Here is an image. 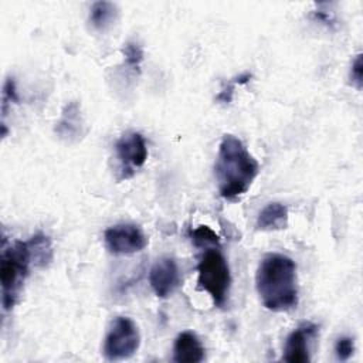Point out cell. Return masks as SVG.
<instances>
[{"mask_svg": "<svg viewBox=\"0 0 363 363\" xmlns=\"http://www.w3.org/2000/svg\"><path fill=\"white\" fill-rule=\"evenodd\" d=\"M255 288L267 309L272 312L292 311L298 305L296 264L284 254L265 255L257 268Z\"/></svg>", "mask_w": 363, "mask_h": 363, "instance_id": "cell-1", "label": "cell"}, {"mask_svg": "<svg viewBox=\"0 0 363 363\" xmlns=\"http://www.w3.org/2000/svg\"><path fill=\"white\" fill-rule=\"evenodd\" d=\"M197 288L207 292L216 306L225 305L231 288V272L218 247L206 248L203 252L197 265Z\"/></svg>", "mask_w": 363, "mask_h": 363, "instance_id": "cell-4", "label": "cell"}, {"mask_svg": "<svg viewBox=\"0 0 363 363\" xmlns=\"http://www.w3.org/2000/svg\"><path fill=\"white\" fill-rule=\"evenodd\" d=\"M234 79H235V78H234ZM235 85H237V81H233V82L227 84V85L223 88V91H220V94L217 95V101H220V102H224V104H228V102H231Z\"/></svg>", "mask_w": 363, "mask_h": 363, "instance_id": "cell-19", "label": "cell"}, {"mask_svg": "<svg viewBox=\"0 0 363 363\" xmlns=\"http://www.w3.org/2000/svg\"><path fill=\"white\" fill-rule=\"evenodd\" d=\"M318 332V326L311 322H303L296 329H294L284 346L282 360L289 363H306L311 360L309 356V343L311 339L315 337Z\"/></svg>", "mask_w": 363, "mask_h": 363, "instance_id": "cell-9", "label": "cell"}, {"mask_svg": "<svg viewBox=\"0 0 363 363\" xmlns=\"http://www.w3.org/2000/svg\"><path fill=\"white\" fill-rule=\"evenodd\" d=\"M191 241L196 247L200 248H210V247H220L218 235L208 228L207 225H200L191 233Z\"/></svg>", "mask_w": 363, "mask_h": 363, "instance_id": "cell-14", "label": "cell"}, {"mask_svg": "<svg viewBox=\"0 0 363 363\" xmlns=\"http://www.w3.org/2000/svg\"><path fill=\"white\" fill-rule=\"evenodd\" d=\"M206 356L204 346L193 332H182L173 345V360L179 363H199Z\"/></svg>", "mask_w": 363, "mask_h": 363, "instance_id": "cell-11", "label": "cell"}, {"mask_svg": "<svg viewBox=\"0 0 363 363\" xmlns=\"http://www.w3.org/2000/svg\"><path fill=\"white\" fill-rule=\"evenodd\" d=\"M288 225V208L285 204L268 203L257 217V228L261 231L284 230Z\"/></svg>", "mask_w": 363, "mask_h": 363, "instance_id": "cell-12", "label": "cell"}, {"mask_svg": "<svg viewBox=\"0 0 363 363\" xmlns=\"http://www.w3.org/2000/svg\"><path fill=\"white\" fill-rule=\"evenodd\" d=\"M118 17V7L112 1H95L89 10V23L95 30L104 31L109 28Z\"/></svg>", "mask_w": 363, "mask_h": 363, "instance_id": "cell-13", "label": "cell"}, {"mask_svg": "<svg viewBox=\"0 0 363 363\" xmlns=\"http://www.w3.org/2000/svg\"><path fill=\"white\" fill-rule=\"evenodd\" d=\"M149 282L156 296H170L180 284V272L176 261L170 257H162L157 259L150 268Z\"/></svg>", "mask_w": 363, "mask_h": 363, "instance_id": "cell-8", "label": "cell"}, {"mask_svg": "<svg viewBox=\"0 0 363 363\" xmlns=\"http://www.w3.org/2000/svg\"><path fill=\"white\" fill-rule=\"evenodd\" d=\"M104 241L106 250L115 255L135 254L147 245V237L142 228L132 223H121L106 228Z\"/></svg>", "mask_w": 363, "mask_h": 363, "instance_id": "cell-7", "label": "cell"}, {"mask_svg": "<svg viewBox=\"0 0 363 363\" xmlns=\"http://www.w3.org/2000/svg\"><path fill=\"white\" fill-rule=\"evenodd\" d=\"M122 54L125 57L126 65H129L135 71H139L140 62L143 61V50L139 43L128 41L122 48Z\"/></svg>", "mask_w": 363, "mask_h": 363, "instance_id": "cell-15", "label": "cell"}, {"mask_svg": "<svg viewBox=\"0 0 363 363\" xmlns=\"http://www.w3.org/2000/svg\"><path fill=\"white\" fill-rule=\"evenodd\" d=\"M140 346V333L136 323L126 316H118L112 320L105 339L104 356L106 360H123L136 353Z\"/></svg>", "mask_w": 363, "mask_h": 363, "instance_id": "cell-5", "label": "cell"}, {"mask_svg": "<svg viewBox=\"0 0 363 363\" xmlns=\"http://www.w3.org/2000/svg\"><path fill=\"white\" fill-rule=\"evenodd\" d=\"M18 101V96H17V91H16V84H14V79L13 78H7L6 82H4V86H3V115L6 113L7 111V105L10 102H16Z\"/></svg>", "mask_w": 363, "mask_h": 363, "instance_id": "cell-17", "label": "cell"}, {"mask_svg": "<svg viewBox=\"0 0 363 363\" xmlns=\"http://www.w3.org/2000/svg\"><path fill=\"white\" fill-rule=\"evenodd\" d=\"M350 82L357 88L360 89L362 88V54H357L350 65Z\"/></svg>", "mask_w": 363, "mask_h": 363, "instance_id": "cell-18", "label": "cell"}, {"mask_svg": "<svg viewBox=\"0 0 363 363\" xmlns=\"http://www.w3.org/2000/svg\"><path fill=\"white\" fill-rule=\"evenodd\" d=\"M115 155L119 162V180L129 179L136 169L142 167L147 159V146L142 133L126 132L115 143Z\"/></svg>", "mask_w": 363, "mask_h": 363, "instance_id": "cell-6", "label": "cell"}, {"mask_svg": "<svg viewBox=\"0 0 363 363\" xmlns=\"http://www.w3.org/2000/svg\"><path fill=\"white\" fill-rule=\"evenodd\" d=\"M258 162L234 135H224L214 164L220 196L235 200L242 196L258 174Z\"/></svg>", "mask_w": 363, "mask_h": 363, "instance_id": "cell-2", "label": "cell"}, {"mask_svg": "<svg viewBox=\"0 0 363 363\" xmlns=\"http://www.w3.org/2000/svg\"><path fill=\"white\" fill-rule=\"evenodd\" d=\"M354 352V342L350 336H340L335 343V354L340 362H346Z\"/></svg>", "mask_w": 363, "mask_h": 363, "instance_id": "cell-16", "label": "cell"}, {"mask_svg": "<svg viewBox=\"0 0 363 363\" xmlns=\"http://www.w3.org/2000/svg\"><path fill=\"white\" fill-rule=\"evenodd\" d=\"M54 130L58 138L65 142H77L84 135V119L77 101H71L64 106Z\"/></svg>", "mask_w": 363, "mask_h": 363, "instance_id": "cell-10", "label": "cell"}, {"mask_svg": "<svg viewBox=\"0 0 363 363\" xmlns=\"http://www.w3.org/2000/svg\"><path fill=\"white\" fill-rule=\"evenodd\" d=\"M31 262L35 264L30 240L16 241L9 248H3L0 258V281L1 305L4 311H10L17 303Z\"/></svg>", "mask_w": 363, "mask_h": 363, "instance_id": "cell-3", "label": "cell"}]
</instances>
